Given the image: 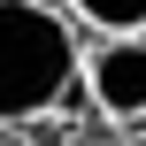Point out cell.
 I'll return each instance as SVG.
<instances>
[{
  "mask_svg": "<svg viewBox=\"0 0 146 146\" xmlns=\"http://www.w3.org/2000/svg\"><path fill=\"white\" fill-rule=\"evenodd\" d=\"M77 92H85L92 123H115V131L146 139V31H131V38H85Z\"/></svg>",
  "mask_w": 146,
  "mask_h": 146,
  "instance_id": "2",
  "label": "cell"
},
{
  "mask_svg": "<svg viewBox=\"0 0 146 146\" xmlns=\"http://www.w3.org/2000/svg\"><path fill=\"white\" fill-rule=\"evenodd\" d=\"M85 38H131L146 31V0H54Z\"/></svg>",
  "mask_w": 146,
  "mask_h": 146,
  "instance_id": "3",
  "label": "cell"
},
{
  "mask_svg": "<svg viewBox=\"0 0 146 146\" xmlns=\"http://www.w3.org/2000/svg\"><path fill=\"white\" fill-rule=\"evenodd\" d=\"M0 146H38L31 131H15V123H0Z\"/></svg>",
  "mask_w": 146,
  "mask_h": 146,
  "instance_id": "5",
  "label": "cell"
},
{
  "mask_svg": "<svg viewBox=\"0 0 146 146\" xmlns=\"http://www.w3.org/2000/svg\"><path fill=\"white\" fill-rule=\"evenodd\" d=\"M77 62H85V31L54 0H0V123L15 131L77 123L85 115Z\"/></svg>",
  "mask_w": 146,
  "mask_h": 146,
  "instance_id": "1",
  "label": "cell"
},
{
  "mask_svg": "<svg viewBox=\"0 0 146 146\" xmlns=\"http://www.w3.org/2000/svg\"><path fill=\"white\" fill-rule=\"evenodd\" d=\"M38 146H146L139 131H115V123H92V115H77V123H46V131H31Z\"/></svg>",
  "mask_w": 146,
  "mask_h": 146,
  "instance_id": "4",
  "label": "cell"
}]
</instances>
